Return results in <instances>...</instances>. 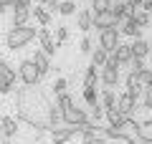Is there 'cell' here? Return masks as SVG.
Segmentation results:
<instances>
[{
	"label": "cell",
	"instance_id": "obj_1",
	"mask_svg": "<svg viewBox=\"0 0 152 144\" xmlns=\"http://www.w3.org/2000/svg\"><path fill=\"white\" fill-rule=\"evenodd\" d=\"M36 36H38V31L33 25H13L5 36V46H8V51L15 53V51H23L26 46H31L36 41Z\"/></svg>",
	"mask_w": 152,
	"mask_h": 144
},
{
	"label": "cell",
	"instance_id": "obj_2",
	"mask_svg": "<svg viewBox=\"0 0 152 144\" xmlns=\"http://www.w3.org/2000/svg\"><path fill=\"white\" fill-rule=\"evenodd\" d=\"M18 79L23 81V86H28V89H33V86L41 84V73H38L36 63H33V58H23L20 63H18Z\"/></svg>",
	"mask_w": 152,
	"mask_h": 144
},
{
	"label": "cell",
	"instance_id": "obj_3",
	"mask_svg": "<svg viewBox=\"0 0 152 144\" xmlns=\"http://www.w3.org/2000/svg\"><path fill=\"white\" fill-rule=\"evenodd\" d=\"M84 127H69V124H61V127L51 129V142L53 144H69L76 134H81Z\"/></svg>",
	"mask_w": 152,
	"mask_h": 144
},
{
	"label": "cell",
	"instance_id": "obj_4",
	"mask_svg": "<svg viewBox=\"0 0 152 144\" xmlns=\"http://www.w3.org/2000/svg\"><path fill=\"white\" fill-rule=\"evenodd\" d=\"M15 79H18V71L10 63H5L0 71V96H8L15 91Z\"/></svg>",
	"mask_w": 152,
	"mask_h": 144
},
{
	"label": "cell",
	"instance_id": "obj_5",
	"mask_svg": "<svg viewBox=\"0 0 152 144\" xmlns=\"http://www.w3.org/2000/svg\"><path fill=\"white\" fill-rule=\"evenodd\" d=\"M119 28H107V31L99 33V48H104L109 56L117 51V46H119Z\"/></svg>",
	"mask_w": 152,
	"mask_h": 144
},
{
	"label": "cell",
	"instance_id": "obj_6",
	"mask_svg": "<svg viewBox=\"0 0 152 144\" xmlns=\"http://www.w3.org/2000/svg\"><path fill=\"white\" fill-rule=\"evenodd\" d=\"M61 114H64V124H69V127H86L89 124V114L84 109H79L76 104L69 106L66 111H61Z\"/></svg>",
	"mask_w": 152,
	"mask_h": 144
},
{
	"label": "cell",
	"instance_id": "obj_7",
	"mask_svg": "<svg viewBox=\"0 0 152 144\" xmlns=\"http://www.w3.org/2000/svg\"><path fill=\"white\" fill-rule=\"evenodd\" d=\"M38 43H41V51H43V53L46 56H48V58H51V56H56V51H58V43H56V38L53 36H51V31H48V28H38Z\"/></svg>",
	"mask_w": 152,
	"mask_h": 144
},
{
	"label": "cell",
	"instance_id": "obj_8",
	"mask_svg": "<svg viewBox=\"0 0 152 144\" xmlns=\"http://www.w3.org/2000/svg\"><path fill=\"white\" fill-rule=\"evenodd\" d=\"M117 132L124 137V142H129V139H134V137H140V132H142V121H137V119H132V116H127L124 121L117 127Z\"/></svg>",
	"mask_w": 152,
	"mask_h": 144
},
{
	"label": "cell",
	"instance_id": "obj_9",
	"mask_svg": "<svg viewBox=\"0 0 152 144\" xmlns=\"http://www.w3.org/2000/svg\"><path fill=\"white\" fill-rule=\"evenodd\" d=\"M94 28H99V33L107 31V28H119V20H117V15H114L112 10L94 13Z\"/></svg>",
	"mask_w": 152,
	"mask_h": 144
},
{
	"label": "cell",
	"instance_id": "obj_10",
	"mask_svg": "<svg viewBox=\"0 0 152 144\" xmlns=\"http://www.w3.org/2000/svg\"><path fill=\"white\" fill-rule=\"evenodd\" d=\"M99 81L104 84V89H114V86L122 81V73H119V68H109V66H104V68L99 71Z\"/></svg>",
	"mask_w": 152,
	"mask_h": 144
},
{
	"label": "cell",
	"instance_id": "obj_11",
	"mask_svg": "<svg viewBox=\"0 0 152 144\" xmlns=\"http://www.w3.org/2000/svg\"><path fill=\"white\" fill-rule=\"evenodd\" d=\"M137 104H140V101H137L134 96H129L127 91H124V94H119V99H117V109H119L124 116H132V114L137 111Z\"/></svg>",
	"mask_w": 152,
	"mask_h": 144
},
{
	"label": "cell",
	"instance_id": "obj_12",
	"mask_svg": "<svg viewBox=\"0 0 152 144\" xmlns=\"http://www.w3.org/2000/svg\"><path fill=\"white\" fill-rule=\"evenodd\" d=\"M76 28L84 31V33H89L94 28V13H91V8H81V10L76 13Z\"/></svg>",
	"mask_w": 152,
	"mask_h": 144
},
{
	"label": "cell",
	"instance_id": "obj_13",
	"mask_svg": "<svg viewBox=\"0 0 152 144\" xmlns=\"http://www.w3.org/2000/svg\"><path fill=\"white\" fill-rule=\"evenodd\" d=\"M0 129L8 139H13L20 132V121H18V116H0Z\"/></svg>",
	"mask_w": 152,
	"mask_h": 144
},
{
	"label": "cell",
	"instance_id": "obj_14",
	"mask_svg": "<svg viewBox=\"0 0 152 144\" xmlns=\"http://www.w3.org/2000/svg\"><path fill=\"white\" fill-rule=\"evenodd\" d=\"M33 63H36V68H38V73H41V79H43V76H48L51 71H53L51 58L43 53V51H36V53H33Z\"/></svg>",
	"mask_w": 152,
	"mask_h": 144
},
{
	"label": "cell",
	"instance_id": "obj_15",
	"mask_svg": "<svg viewBox=\"0 0 152 144\" xmlns=\"http://www.w3.org/2000/svg\"><path fill=\"white\" fill-rule=\"evenodd\" d=\"M129 46H132V56H134V58H147V56L152 53L150 41H145V38H134Z\"/></svg>",
	"mask_w": 152,
	"mask_h": 144
},
{
	"label": "cell",
	"instance_id": "obj_16",
	"mask_svg": "<svg viewBox=\"0 0 152 144\" xmlns=\"http://www.w3.org/2000/svg\"><path fill=\"white\" fill-rule=\"evenodd\" d=\"M112 58L117 61L119 66H127L132 58H134V56H132V46H129V43H119V46H117V51L112 53Z\"/></svg>",
	"mask_w": 152,
	"mask_h": 144
},
{
	"label": "cell",
	"instance_id": "obj_17",
	"mask_svg": "<svg viewBox=\"0 0 152 144\" xmlns=\"http://www.w3.org/2000/svg\"><path fill=\"white\" fill-rule=\"evenodd\" d=\"M119 33H122V36H129L132 41H134V38H142V28H140V23H137L134 18H127V20L122 23Z\"/></svg>",
	"mask_w": 152,
	"mask_h": 144
},
{
	"label": "cell",
	"instance_id": "obj_18",
	"mask_svg": "<svg viewBox=\"0 0 152 144\" xmlns=\"http://www.w3.org/2000/svg\"><path fill=\"white\" fill-rule=\"evenodd\" d=\"M33 18V10L31 8H13V18H10V23L13 25H28V20Z\"/></svg>",
	"mask_w": 152,
	"mask_h": 144
},
{
	"label": "cell",
	"instance_id": "obj_19",
	"mask_svg": "<svg viewBox=\"0 0 152 144\" xmlns=\"http://www.w3.org/2000/svg\"><path fill=\"white\" fill-rule=\"evenodd\" d=\"M46 121H48L51 129H56V127L64 124V114H61V109L56 106V104H51V106H48V116H46Z\"/></svg>",
	"mask_w": 152,
	"mask_h": 144
},
{
	"label": "cell",
	"instance_id": "obj_20",
	"mask_svg": "<svg viewBox=\"0 0 152 144\" xmlns=\"http://www.w3.org/2000/svg\"><path fill=\"white\" fill-rule=\"evenodd\" d=\"M104 116H107V121H109V127H119L122 121H124V114L119 111L117 106H112V109H104Z\"/></svg>",
	"mask_w": 152,
	"mask_h": 144
},
{
	"label": "cell",
	"instance_id": "obj_21",
	"mask_svg": "<svg viewBox=\"0 0 152 144\" xmlns=\"http://www.w3.org/2000/svg\"><path fill=\"white\" fill-rule=\"evenodd\" d=\"M117 99H119V96L114 94V89H104L102 96H99V104H102L104 109H112V106H117Z\"/></svg>",
	"mask_w": 152,
	"mask_h": 144
},
{
	"label": "cell",
	"instance_id": "obj_22",
	"mask_svg": "<svg viewBox=\"0 0 152 144\" xmlns=\"http://www.w3.org/2000/svg\"><path fill=\"white\" fill-rule=\"evenodd\" d=\"M96 84H99V71L94 66H89L84 71V89H96Z\"/></svg>",
	"mask_w": 152,
	"mask_h": 144
},
{
	"label": "cell",
	"instance_id": "obj_23",
	"mask_svg": "<svg viewBox=\"0 0 152 144\" xmlns=\"http://www.w3.org/2000/svg\"><path fill=\"white\" fill-rule=\"evenodd\" d=\"M31 10H33V18L41 23V28H48V25H51V13L46 10V8L36 5V8H31Z\"/></svg>",
	"mask_w": 152,
	"mask_h": 144
},
{
	"label": "cell",
	"instance_id": "obj_24",
	"mask_svg": "<svg viewBox=\"0 0 152 144\" xmlns=\"http://www.w3.org/2000/svg\"><path fill=\"white\" fill-rule=\"evenodd\" d=\"M107 61H109V53L104 51V48H94V51H91V66H94V68H104Z\"/></svg>",
	"mask_w": 152,
	"mask_h": 144
},
{
	"label": "cell",
	"instance_id": "obj_25",
	"mask_svg": "<svg viewBox=\"0 0 152 144\" xmlns=\"http://www.w3.org/2000/svg\"><path fill=\"white\" fill-rule=\"evenodd\" d=\"M76 3L74 0H61L58 3V15H64V18H71V15H76Z\"/></svg>",
	"mask_w": 152,
	"mask_h": 144
},
{
	"label": "cell",
	"instance_id": "obj_26",
	"mask_svg": "<svg viewBox=\"0 0 152 144\" xmlns=\"http://www.w3.org/2000/svg\"><path fill=\"white\" fill-rule=\"evenodd\" d=\"M74 96H71L69 94V91H66V94H58V96H56V106H58L61 109V111H66V109H69V106H74Z\"/></svg>",
	"mask_w": 152,
	"mask_h": 144
},
{
	"label": "cell",
	"instance_id": "obj_27",
	"mask_svg": "<svg viewBox=\"0 0 152 144\" xmlns=\"http://www.w3.org/2000/svg\"><path fill=\"white\" fill-rule=\"evenodd\" d=\"M81 99H84V104H86L89 109H91V106H96V104H99V94H96V89H84Z\"/></svg>",
	"mask_w": 152,
	"mask_h": 144
},
{
	"label": "cell",
	"instance_id": "obj_28",
	"mask_svg": "<svg viewBox=\"0 0 152 144\" xmlns=\"http://www.w3.org/2000/svg\"><path fill=\"white\" fill-rule=\"evenodd\" d=\"M114 0H91V13H107L112 10Z\"/></svg>",
	"mask_w": 152,
	"mask_h": 144
},
{
	"label": "cell",
	"instance_id": "obj_29",
	"mask_svg": "<svg viewBox=\"0 0 152 144\" xmlns=\"http://www.w3.org/2000/svg\"><path fill=\"white\" fill-rule=\"evenodd\" d=\"M140 106H142V109H147V111L152 109V86H145V89H142V96H140Z\"/></svg>",
	"mask_w": 152,
	"mask_h": 144
},
{
	"label": "cell",
	"instance_id": "obj_30",
	"mask_svg": "<svg viewBox=\"0 0 152 144\" xmlns=\"http://www.w3.org/2000/svg\"><path fill=\"white\" fill-rule=\"evenodd\" d=\"M102 137L107 139V142H109V139H112V142H124V137L117 132V127H107V129H102Z\"/></svg>",
	"mask_w": 152,
	"mask_h": 144
},
{
	"label": "cell",
	"instance_id": "obj_31",
	"mask_svg": "<svg viewBox=\"0 0 152 144\" xmlns=\"http://www.w3.org/2000/svg\"><path fill=\"white\" fill-rule=\"evenodd\" d=\"M134 20L140 23V28H147L152 23V13H147V10H137L134 13Z\"/></svg>",
	"mask_w": 152,
	"mask_h": 144
},
{
	"label": "cell",
	"instance_id": "obj_32",
	"mask_svg": "<svg viewBox=\"0 0 152 144\" xmlns=\"http://www.w3.org/2000/svg\"><path fill=\"white\" fill-rule=\"evenodd\" d=\"M66 89H69V79H56V81H53V86H51L53 96H58V94H66Z\"/></svg>",
	"mask_w": 152,
	"mask_h": 144
},
{
	"label": "cell",
	"instance_id": "obj_33",
	"mask_svg": "<svg viewBox=\"0 0 152 144\" xmlns=\"http://www.w3.org/2000/svg\"><path fill=\"white\" fill-rule=\"evenodd\" d=\"M102 119H104V106H102V104L91 106V114H89V121H91V124H99Z\"/></svg>",
	"mask_w": 152,
	"mask_h": 144
},
{
	"label": "cell",
	"instance_id": "obj_34",
	"mask_svg": "<svg viewBox=\"0 0 152 144\" xmlns=\"http://www.w3.org/2000/svg\"><path fill=\"white\" fill-rule=\"evenodd\" d=\"M137 79H140L142 86H152V68H142L140 73H137Z\"/></svg>",
	"mask_w": 152,
	"mask_h": 144
},
{
	"label": "cell",
	"instance_id": "obj_35",
	"mask_svg": "<svg viewBox=\"0 0 152 144\" xmlns=\"http://www.w3.org/2000/svg\"><path fill=\"white\" fill-rule=\"evenodd\" d=\"M66 41H69V25H58L56 28V43L61 46V43H66Z\"/></svg>",
	"mask_w": 152,
	"mask_h": 144
},
{
	"label": "cell",
	"instance_id": "obj_36",
	"mask_svg": "<svg viewBox=\"0 0 152 144\" xmlns=\"http://www.w3.org/2000/svg\"><path fill=\"white\" fill-rule=\"evenodd\" d=\"M79 51H81V53H89V56H91L94 43H91V38H89V36H84V38H81V43H79Z\"/></svg>",
	"mask_w": 152,
	"mask_h": 144
},
{
	"label": "cell",
	"instance_id": "obj_37",
	"mask_svg": "<svg viewBox=\"0 0 152 144\" xmlns=\"http://www.w3.org/2000/svg\"><path fill=\"white\" fill-rule=\"evenodd\" d=\"M127 68H129V73H140V71L145 68V63H142V58H132L129 63H127Z\"/></svg>",
	"mask_w": 152,
	"mask_h": 144
},
{
	"label": "cell",
	"instance_id": "obj_38",
	"mask_svg": "<svg viewBox=\"0 0 152 144\" xmlns=\"http://www.w3.org/2000/svg\"><path fill=\"white\" fill-rule=\"evenodd\" d=\"M38 5L46 8L48 13H58V3H56V0H38Z\"/></svg>",
	"mask_w": 152,
	"mask_h": 144
},
{
	"label": "cell",
	"instance_id": "obj_39",
	"mask_svg": "<svg viewBox=\"0 0 152 144\" xmlns=\"http://www.w3.org/2000/svg\"><path fill=\"white\" fill-rule=\"evenodd\" d=\"M124 86L127 89H134V86H142V84H140V79H137V73H129L124 79Z\"/></svg>",
	"mask_w": 152,
	"mask_h": 144
},
{
	"label": "cell",
	"instance_id": "obj_40",
	"mask_svg": "<svg viewBox=\"0 0 152 144\" xmlns=\"http://www.w3.org/2000/svg\"><path fill=\"white\" fill-rule=\"evenodd\" d=\"M127 144H152V137H142V134H140V137L129 139V142H127Z\"/></svg>",
	"mask_w": 152,
	"mask_h": 144
},
{
	"label": "cell",
	"instance_id": "obj_41",
	"mask_svg": "<svg viewBox=\"0 0 152 144\" xmlns=\"http://www.w3.org/2000/svg\"><path fill=\"white\" fill-rule=\"evenodd\" d=\"M129 5L134 8V10H142V5H145V0H129Z\"/></svg>",
	"mask_w": 152,
	"mask_h": 144
},
{
	"label": "cell",
	"instance_id": "obj_42",
	"mask_svg": "<svg viewBox=\"0 0 152 144\" xmlns=\"http://www.w3.org/2000/svg\"><path fill=\"white\" fill-rule=\"evenodd\" d=\"M31 3H33V0H15L18 8H31Z\"/></svg>",
	"mask_w": 152,
	"mask_h": 144
},
{
	"label": "cell",
	"instance_id": "obj_43",
	"mask_svg": "<svg viewBox=\"0 0 152 144\" xmlns=\"http://www.w3.org/2000/svg\"><path fill=\"white\" fill-rule=\"evenodd\" d=\"M142 10H147V13H152V0H145V5H142Z\"/></svg>",
	"mask_w": 152,
	"mask_h": 144
},
{
	"label": "cell",
	"instance_id": "obj_44",
	"mask_svg": "<svg viewBox=\"0 0 152 144\" xmlns=\"http://www.w3.org/2000/svg\"><path fill=\"white\" fill-rule=\"evenodd\" d=\"M0 5H8V8H15V0H0Z\"/></svg>",
	"mask_w": 152,
	"mask_h": 144
},
{
	"label": "cell",
	"instance_id": "obj_45",
	"mask_svg": "<svg viewBox=\"0 0 152 144\" xmlns=\"http://www.w3.org/2000/svg\"><path fill=\"white\" fill-rule=\"evenodd\" d=\"M91 144H109V142H107V139H104V137H96V139H94Z\"/></svg>",
	"mask_w": 152,
	"mask_h": 144
},
{
	"label": "cell",
	"instance_id": "obj_46",
	"mask_svg": "<svg viewBox=\"0 0 152 144\" xmlns=\"http://www.w3.org/2000/svg\"><path fill=\"white\" fill-rule=\"evenodd\" d=\"M8 142H10V139H8L5 134H3V129H0V144H8Z\"/></svg>",
	"mask_w": 152,
	"mask_h": 144
},
{
	"label": "cell",
	"instance_id": "obj_47",
	"mask_svg": "<svg viewBox=\"0 0 152 144\" xmlns=\"http://www.w3.org/2000/svg\"><path fill=\"white\" fill-rule=\"evenodd\" d=\"M142 127H152V116L147 119V121H142Z\"/></svg>",
	"mask_w": 152,
	"mask_h": 144
},
{
	"label": "cell",
	"instance_id": "obj_48",
	"mask_svg": "<svg viewBox=\"0 0 152 144\" xmlns=\"http://www.w3.org/2000/svg\"><path fill=\"white\" fill-rule=\"evenodd\" d=\"M3 13H8V5H0V15H3Z\"/></svg>",
	"mask_w": 152,
	"mask_h": 144
},
{
	"label": "cell",
	"instance_id": "obj_49",
	"mask_svg": "<svg viewBox=\"0 0 152 144\" xmlns=\"http://www.w3.org/2000/svg\"><path fill=\"white\" fill-rule=\"evenodd\" d=\"M122 3H129V0H122Z\"/></svg>",
	"mask_w": 152,
	"mask_h": 144
},
{
	"label": "cell",
	"instance_id": "obj_50",
	"mask_svg": "<svg viewBox=\"0 0 152 144\" xmlns=\"http://www.w3.org/2000/svg\"><path fill=\"white\" fill-rule=\"evenodd\" d=\"M150 58H152V53H150Z\"/></svg>",
	"mask_w": 152,
	"mask_h": 144
},
{
	"label": "cell",
	"instance_id": "obj_51",
	"mask_svg": "<svg viewBox=\"0 0 152 144\" xmlns=\"http://www.w3.org/2000/svg\"><path fill=\"white\" fill-rule=\"evenodd\" d=\"M23 144H28V142H23Z\"/></svg>",
	"mask_w": 152,
	"mask_h": 144
},
{
	"label": "cell",
	"instance_id": "obj_52",
	"mask_svg": "<svg viewBox=\"0 0 152 144\" xmlns=\"http://www.w3.org/2000/svg\"><path fill=\"white\" fill-rule=\"evenodd\" d=\"M0 116H3V114H0Z\"/></svg>",
	"mask_w": 152,
	"mask_h": 144
},
{
	"label": "cell",
	"instance_id": "obj_53",
	"mask_svg": "<svg viewBox=\"0 0 152 144\" xmlns=\"http://www.w3.org/2000/svg\"><path fill=\"white\" fill-rule=\"evenodd\" d=\"M8 144H10V142H8Z\"/></svg>",
	"mask_w": 152,
	"mask_h": 144
}]
</instances>
